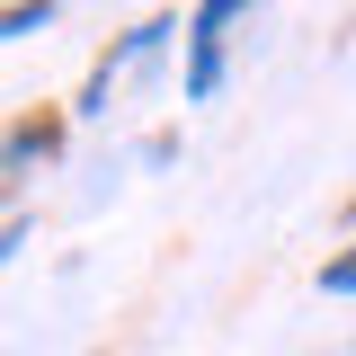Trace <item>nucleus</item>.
Segmentation results:
<instances>
[{"label":"nucleus","instance_id":"obj_1","mask_svg":"<svg viewBox=\"0 0 356 356\" xmlns=\"http://www.w3.org/2000/svg\"><path fill=\"white\" fill-rule=\"evenodd\" d=\"M232 18H241V0H205V9L187 18V107L222 89V27H232Z\"/></svg>","mask_w":356,"mask_h":356},{"label":"nucleus","instance_id":"obj_2","mask_svg":"<svg viewBox=\"0 0 356 356\" xmlns=\"http://www.w3.org/2000/svg\"><path fill=\"white\" fill-rule=\"evenodd\" d=\"M63 152V116H27V125L0 134V170H27V161H54Z\"/></svg>","mask_w":356,"mask_h":356},{"label":"nucleus","instance_id":"obj_3","mask_svg":"<svg viewBox=\"0 0 356 356\" xmlns=\"http://www.w3.org/2000/svg\"><path fill=\"white\" fill-rule=\"evenodd\" d=\"M54 27V0H27V9H0V36H36Z\"/></svg>","mask_w":356,"mask_h":356},{"label":"nucleus","instance_id":"obj_4","mask_svg":"<svg viewBox=\"0 0 356 356\" xmlns=\"http://www.w3.org/2000/svg\"><path fill=\"white\" fill-rule=\"evenodd\" d=\"M321 294H356V250H348V259H330V267H321Z\"/></svg>","mask_w":356,"mask_h":356},{"label":"nucleus","instance_id":"obj_5","mask_svg":"<svg viewBox=\"0 0 356 356\" xmlns=\"http://www.w3.org/2000/svg\"><path fill=\"white\" fill-rule=\"evenodd\" d=\"M18 241H27V214H9V222H0V259H9Z\"/></svg>","mask_w":356,"mask_h":356}]
</instances>
